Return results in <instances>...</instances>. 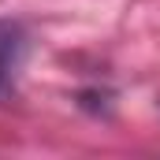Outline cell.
<instances>
[{
  "label": "cell",
  "mask_w": 160,
  "mask_h": 160,
  "mask_svg": "<svg viewBox=\"0 0 160 160\" xmlns=\"http://www.w3.org/2000/svg\"><path fill=\"white\" fill-rule=\"evenodd\" d=\"M22 56H26V34L19 22L11 19H0V101L11 93L15 75L22 67Z\"/></svg>",
  "instance_id": "cell-1"
}]
</instances>
